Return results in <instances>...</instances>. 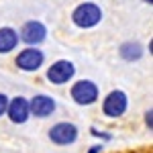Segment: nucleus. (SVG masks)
<instances>
[{
    "label": "nucleus",
    "instance_id": "nucleus-3",
    "mask_svg": "<svg viewBox=\"0 0 153 153\" xmlns=\"http://www.w3.org/2000/svg\"><path fill=\"white\" fill-rule=\"evenodd\" d=\"M71 98H74L76 104H82V106L94 104L98 100V86L90 80H80L71 86Z\"/></svg>",
    "mask_w": 153,
    "mask_h": 153
},
{
    "label": "nucleus",
    "instance_id": "nucleus-6",
    "mask_svg": "<svg viewBox=\"0 0 153 153\" xmlns=\"http://www.w3.org/2000/svg\"><path fill=\"white\" fill-rule=\"evenodd\" d=\"M43 61H45V55L37 47H27L16 55V65L23 71H37L43 65Z\"/></svg>",
    "mask_w": 153,
    "mask_h": 153
},
{
    "label": "nucleus",
    "instance_id": "nucleus-4",
    "mask_svg": "<svg viewBox=\"0 0 153 153\" xmlns=\"http://www.w3.org/2000/svg\"><path fill=\"white\" fill-rule=\"evenodd\" d=\"M74 74H76V68H74V63L68 61V59H59L55 61L53 65H49L47 70V80L51 84H55V86H61V84H68L74 78Z\"/></svg>",
    "mask_w": 153,
    "mask_h": 153
},
{
    "label": "nucleus",
    "instance_id": "nucleus-2",
    "mask_svg": "<svg viewBox=\"0 0 153 153\" xmlns=\"http://www.w3.org/2000/svg\"><path fill=\"white\" fill-rule=\"evenodd\" d=\"M127 106H129L127 94L123 90H112L104 98V102H102V112L110 118H117V117H123L127 112Z\"/></svg>",
    "mask_w": 153,
    "mask_h": 153
},
{
    "label": "nucleus",
    "instance_id": "nucleus-10",
    "mask_svg": "<svg viewBox=\"0 0 153 153\" xmlns=\"http://www.w3.org/2000/svg\"><path fill=\"white\" fill-rule=\"evenodd\" d=\"M19 45V33L10 27L0 29V53H10Z\"/></svg>",
    "mask_w": 153,
    "mask_h": 153
},
{
    "label": "nucleus",
    "instance_id": "nucleus-11",
    "mask_svg": "<svg viewBox=\"0 0 153 153\" xmlns=\"http://www.w3.org/2000/svg\"><path fill=\"white\" fill-rule=\"evenodd\" d=\"M118 53L125 61H139L143 57V45L139 41H127V43L120 45Z\"/></svg>",
    "mask_w": 153,
    "mask_h": 153
},
{
    "label": "nucleus",
    "instance_id": "nucleus-5",
    "mask_svg": "<svg viewBox=\"0 0 153 153\" xmlns=\"http://www.w3.org/2000/svg\"><path fill=\"white\" fill-rule=\"evenodd\" d=\"M45 37H47V27H45V25L39 23V21H29V23L23 25L19 39L25 41L29 47H35V45H39V43L45 41Z\"/></svg>",
    "mask_w": 153,
    "mask_h": 153
},
{
    "label": "nucleus",
    "instance_id": "nucleus-15",
    "mask_svg": "<svg viewBox=\"0 0 153 153\" xmlns=\"http://www.w3.org/2000/svg\"><path fill=\"white\" fill-rule=\"evenodd\" d=\"M145 2H147V4H151V2H153V0H145Z\"/></svg>",
    "mask_w": 153,
    "mask_h": 153
},
{
    "label": "nucleus",
    "instance_id": "nucleus-9",
    "mask_svg": "<svg viewBox=\"0 0 153 153\" xmlns=\"http://www.w3.org/2000/svg\"><path fill=\"white\" fill-rule=\"evenodd\" d=\"M55 100L47 94H37L33 100H29V110H31V114L37 118H47L51 117L53 112H55Z\"/></svg>",
    "mask_w": 153,
    "mask_h": 153
},
{
    "label": "nucleus",
    "instance_id": "nucleus-12",
    "mask_svg": "<svg viewBox=\"0 0 153 153\" xmlns=\"http://www.w3.org/2000/svg\"><path fill=\"white\" fill-rule=\"evenodd\" d=\"M6 106H8V98L4 94H0V117L6 114Z\"/></svg>",
    "mask_w": 153,
    "mask_h": 153
},
{
    "label": "nucleus",
    "instance_id": "nucleus-1",
    "mask_svg": "<svg viewBox=\"0 0 153 153\" xmlns=\"http://www.w3.org/2000/svg\"><path fill=\"white\" fill-rule=\"evenodd\" d=\"M71 21L80 29H92L102 21V10L94 2H84L80 6H76V10L71 12Z\"/></svg>",
    "mask_w": 153,
    "mask_h": 153
},
{
    "label": "nucleus",
    "instance_id": "nucleus-13",
    "mask_svg": "<svg viewBox=\"0 0 153 153\" xmlns=\"http://www.w3.org/2000/svg\"><path fill=\"white\" fill-rule=\"evenodd\" d=\"M145 125H147L149 131L153 129V110H147V112H145Z\"/></svg>",
    "mask_w": 153,
    "mask_h": 153
},
{
    "label": "nucleus",
    "instance_id": "nucleus-8",
    "mask_svg": "<svg viewBox=\"0 0 153 153\" xmlns=\"http://www.w3.org/2000/svg\"><path fill=\"white\" fill-rule=\"evenodd\" d=\"M6 114L10 118L14 125H23L29 120L31 117V110H29V100L23 98V96H16V98H12L8 100V106H6Z\"/></svg>",
    "mask_w": 153,
    "mask_h": 153
},
{
    "label": "nucleus",
    "instance_id": "nucleus-14",
    "mask_svg": "<svg viewBox=\"0 0 153 153\" xmlns=\"http://www.w3.org/2000/svg\"><path fill=\"white\" fill-rule=\"evenodd\" d=\"M100 151H102V147L96 145V147H90V151H88V153H100Z\"/></svg>",
    "mask_w": 153,
    "mask_h": 153
},
{
    "label": "nucleus",
    "instance_id": "nucleus-7",
    "mask_svg": "<svg viewBox=\"0 0 153 153\" xmlns=\"http://www.w3.org/2000/svg\"><path fill=\"white\" fill-rule=\"evenodd\" d=\"M49 139L55 145H71L78 139V127L74 123H57L49 129Z\"/></svg>",
    "mask_w": 153,
    "mask_h": 153
}]
</instances>
